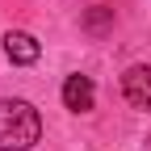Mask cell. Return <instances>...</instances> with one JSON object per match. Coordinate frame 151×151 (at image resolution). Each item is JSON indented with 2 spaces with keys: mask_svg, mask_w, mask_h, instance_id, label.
<instances>
[{
  "mask_svg": "<svg viewBox=\"0 0 151 151\" xmlns=\"http://www.w3.org/2000/svg\"><path fill=\"white\" fill-rule=\"evenodd\" d=\"M42 134V118L29 101H0V151H29Z\"/></svg>",
  "mask_w": 151,
  "mask_h": 151,
  "instance_id": "cell-1",
  "label": "cell"
},
{
  "mask_svg": "<svg viewBox=\"0 0 151 151\" xmlns=\"http://www.w3.org/2000/svg\"><path fill=\"white\" fill-rule=\"evenodd\" d=\"M122 97L134 105V109H151V67H143V63L126 67V76H122Z\"/></svg>",
  "mask_w": 151,
  "mask_h": 151,
  "instance_id": "cell-2",
  "label": "cell"
},
{
  "mask_svg": "<svg viewBox=\"0 0 151 151\" xmlns=\"http://www.w3.org/2000/svg\"><path fill=\"white\" fill-rule=\"evenodd\" d=\"M4 55H9V63L29 67V63H38L42 46H38L34 34H25V29H9V34H4Z\"/></svg>",
  "mask_w": 151,
  "mask_h": 151,
  "instance_id": "cell-3",
  "label": "cell"
},
{
  "mask_svg": "<svg viewBox=\"0 0 151 151\" xmlns=\"http://www.w3.org/2000/svg\"><path fill=\"white\" fill-rule=\"evenodd\" d=\"M63 105L71 113H88L92 105H97V88H92L88 76H67L63 80Z\"/></svg>",
  "mask_w": 151,
  "mask_h": 151,
  "instance_id": "cell-4",
  "label": "cell"
},
{
  "mask_svg": "<svg viewBox=\"0 0 151 151\" xmlns=\"http://www.w3.org/2000/svg\"><path fill=\"white\" fill-rule=\"evenodd\" d=\"M105 25H113V9L97 4V9H88V13H84V29H88V34H101Z\"/></svg>",
  "mask_w": 151,
  "mask_h": 151,
  "instance_id": "cell-5",
  "label": "cell"
}]
</instances>
